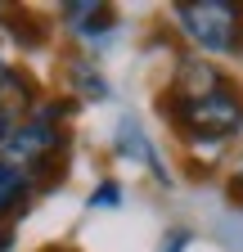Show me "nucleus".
<instances>
[{
  "label": "nucleus",
  "mask_w": 243,
  "mask_h": 252,
  "mask_svg": "<svg viewBox=\"0 0 243 252\" xmlns=\"http://www.w3.org/2000/svg\"><path fill=\"white\" fill-rule=\"evenodd\" d=\"M158 113L167 117V126L185 140L194 153H216L225 140H234L243 131V94L239 86H221L203 94V99H176V94H158Z\"/></svg>",
  "instance_id": "obj_1"
},
{
  "label": "nucleus",
  "mask_w": 243,
  "mask_h": 252,
  "mask_svg": "<svg viewBox=\"0 0 243 252\" xmlns=\"http://www.w3.org/2000/svg\"><path fill=\"white\" fill-rule=\"evenodd\" d=\"M180 36L194 45V54H243V5L239 0H180L171 5Z\"/></svg>",
  "instance_id": "obj_2"
},
{
  "label": "nucleus",
  "mask_w": 243,
  "mask_h": 252,
  "mask_svg": "<svg viewBox=\"0 0 243 252\" xmlns=\"http://www.w3.org/2000/svg\"><path fill=\"white\" fill-rule=\"evenodd\" d=\"M36 99H41V94H36V81L0 54V144H5L9 131L36 108Z\"/></svg>",
  "instance_id": "obj_3"
},
{
  "label": "nucleus",
  "mask_w": 243,
  "mask_h": 252,
  "mask_svg": "<svg viewBox=\"0 0 243 252\" xmlns=\"http://www.w3.org/2000/svg\"><path fill=\"white\" fill-rule=\"evenodd\" d=\"M113 153L122 158V162H140V167H149V176H153L158 185L171 180L167 167H162V158H158V144L149 140V131L140 126V117H131V113H122L117 126H113Z\"/></svg>",
  "instance_id": "obj_4"
},
{
  "label": "nucleus",
  "mask_w": 243,
  "mask_h": 252,
  "mask_svg": "<svg viewBox=\"0 0 243 252\" xmlns=\"http://www.w3.org/2000/svg\"><path fill=\"white\" fill-rule=\"evenodd\" d=\"M221 86H230V77L216 68V63L203 59V54H194V50H185V54L176 59V77H171L167 94H176V99H203V94L221 90Z\"/></svg>",
  "instance_id": "obj_5"
},
{
  "label": "nucleus",
  "mask_w": 243,
  "mask_h": 252,
  "mask_svg": "<svg viewBox=\"0 0 243 252\" xmlns=\"http://www.w3.org/2000/svg\"><path fill=\"white\" fill-rule=\"evenodd\" d=\"M59 18L81 41H104L108 32H117V9L104 0H68V5H59Z\"/></svg>",
  "instance_id": "obj_6"
},
{
  "label": "nucleus",
  "mask_w": 243,
  "mask_h": 252,
  "mask_svg": "<svg viewBox=\"0 0 243 252\" xmlns=\"http://www.w3.org/2000/svg\"><path fill=\"white\" fill-rule=\"evenodd\" d=\"M63 86L72 90V99H81V104H104L108 94H113L108 77L95 68V59L81 54V50H72V54L63 59Z\"/></svg>",
  "instance_id": "obj_7"
},
{
  "label": "nucleus",
  "mask_w": 243,
  "mask_h": 252,
  "mask_svg": "<svg viewBox=\"0 0 243 252\" xmlns=\"http://www.w3.org/2000/svg\"><path fill=\"white\" fill-rule=\"evenodd\" d=\"M0 27L9 32V41L18 45V50H45V41H50V23L41 18V14H32V9H5V18H0Z\"/></svg>",
  "instance_id": "obj_8"
},
{
  "label": "nucleus",
  "mask_w": 243,
  "mask_h": 252,
  "mask_svg": "<svg viewBox=\"0 0 243 252\" xmlns=\"http://www.w3.org/2000/svg\"><path fill=\"white\" fill-rule=\"evenodd\" d=\"M27 207H32V185L0 158V220H18Z\"/></svg>",
  "instance_id": "obj_9"
},
{
  "label": "nucleus",
  "mask_w": 243,
  "mask_h": 252,
  "mask_svg": "<svg viewBox=\"0 0 243 252\" xmlns=\"http://www.w3.org/2000/svg\"><path fill=\"white\" fill-rule=\"evenodd\" d=\"M86 207H90V212H113V207H122V185H117V180H99L95 189H90Z\"/></svg>",
  "instance_id": "obj_10"
},
{
  "label": "nucleus",
  "mask_w": 243,
  "mask_h": 252,
  "mask_svg": "<svg viewBox=\"0 0 243 252\" xmlns=\"http://www.w3.org/2000/svg\"><path fill=\"white\" fill-rule=\"evenodd\" d=\"M185 248H189V230H185V225H171L158 252H185Z\"/></svg>",
  "instance_id": "obj_11"
},
{
  "label": "nucleus",
  "mask_w": 243,
  "mask_h": 252,
  "mask_svg": "<svg viewBox=\"0 0 243 252\" xmlns=\"http://www.w3.org/2000/svg\"><path fill=\"white\" fill-rule=\"evenodd\" d=\"M230 198H234V207H243V149L234 153V180H230Z\"/></svg>",
  "instance_id": "obj_12"
},
{
  "label": "nucleus",
  "mask_w": 243,
  "mask_h": 252,
  "mask_svg": "<svg viewBox=\"0 0 243 252\" xmlns=\"http://www.w3.org/2000/svg\"><path fill=\"white\" fill-rule=\"evenodd\" d=\"M9 248H14V234H9V230H0V252H9Z\"/></svg>",
  "instance_id": "obj_13"
},
{
  "label": "nucleus",
  "mask_w": 243,
  "mask_h": 252,
  "mask_svg": "<svg viewBox=\"0 0 243 252\" xmlns=\"http://www.w3.org/2000/svg\"><path fill=\"white\" fill-rule=\"evenodd\" d=\"M50 252H59V248H50Z\"/></svg>",
  "instance_id": "obj_14"
}]
</instances>
